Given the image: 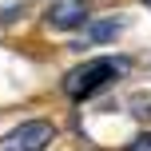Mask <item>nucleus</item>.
<instances>
[{
	"label": "nucleus",
	"mask_w": 151,
	"mask_h": 151,
	"mask_svg": "<svg viewBox=\"0 0 151 151\" xmlns=\"http://www.w3.org/2000/svg\"><path fill=\"white\" fill-rule=\"evenodd\" d=\"M123 68H127V64H123V60H111V56L88 60V64H80V68H72L68 76H64V91H68V99H88V96H96L104 83H111Z\"/></svg>",
	"instance_id": "nucleus-1"
},
{
	"label": "nucleus",
	"mask_w": 151,
	"mask_h": 151,
	"mask_svg": "<svg viewBox=\"0 0 151 151\" xmlns=\"http://www.w3.org/2000/svg\"><path fill=\"white\" fill-rule=\"evenodd\" d=\"M52 139H56L52 119H24L20 127H12L0 139V151H48Z\"/></svg>",
	"instance_id": "nucleus-2"
},
{
	"label": "nucleus",
	"mask_w": 151,
	"mask_h": 151,
	"mask_svg": "<svg viewBox=\"0 0 151 151\" xmlns=\"http://www.w3.org/2000/svg\"><path fill=\"white\" fill-rule=\"evenodd\" d=\"M88 8L91 0H52L44 12V20L52 24L56 32H68V28H80L83 20H88Z\"/></svg>",
	"instance_id": "nucleus-3"
},
{
	"label": "nucleus",
	"mask_w": 151,
	"mask_h": 151,
	"mask_svg": "<svg viewBox=\"0 0 151 151\" xmlns=\"http://www.w3.org/2000/svg\"><path fill=\"white\" fill-rule=\"evenodd\" d=\"M119 28H123L119 20H104V24H91V28H88V40H91V44H104V40H111V36H115Z\"/></svg>",
	"instance_id": "nucleus-4"
},
{
	"label": "nucleus",
	"mask_w": 151,
	"mask_h": 151,
	"mask_svg": "<svg viewBox=\"0 0 151 151\" xmlns=\"http://www.w3.org/2000/svg\"><path fill=\"white\" fill-rule=\"evenodd\" d=\"M127 151H151V131H139V135L127 143Z\"/></svg>",
	"instance_id": "nucleus-5"
},
{
	"label": "nucleus",
	"mask_w": 151,
	"mask_h": 151,
	"mask_svg": "<svg viewBox=\"0 0 151 151\" xmlns=\"http://www.w3.org/2000/svg\"><path fill=\"white\" fill-rule=\"evenodd\" d=\"M147 4H151V0H147Z\"/></svg>",
	"instance_id": "nucleus-6"
}]
</instances>
